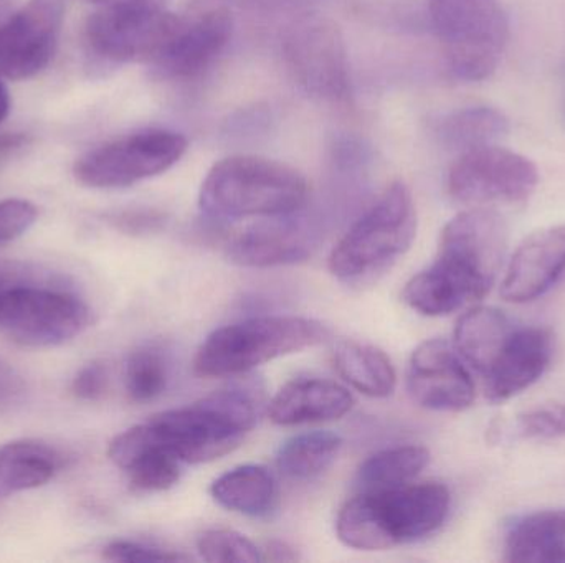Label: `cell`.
Returning a JSON list of instances; mask_svg holds the SVG:
<instances>
[{"instance_id": "obj_3", "label": "cell", "mask_w": 565, "mask_h": 563, "mask_svg": "<svg viewBox=\"0 0 565 563\" xmlns=\"http://www.w3.org/2000/svg\"><path fill=\"white\" fill-rule=\"evenodd\" d=\"M308 182L295 169L257 155H232L209 171L199 207L215 221L280 217L302 210Z\"/></svg>"}, {"instance_id": "obj_9", "label": "cell", "mask_w": 565, "mask_h": 563, "mask_svg": "<svg viewBox=\"0 0 565 563\" xmlns=\"http://www.w3.org/2000/svg\"><path fill=\"white\" fill-rule=\"evenodd\" d=\"M92 323V310L82 297L35 274L0 293V333L22 347L62 346Z\"/></svg>"}, {"instance_id": "obj_10", "label": "cell", "mask_w": 565, "mask_h": 563, "mask_svg": "<svg viewBox=\"0 0 565 563\" xmlns=\"http://www.w3.org/2000/svg\"><path fill=\"white\" fill-rule=\"evenodd\" d=\"M188 151V139L161 128L141 129L105 142L76 159L73 175L89 188H125L164 174Z\"/></svg>"}, {"instance_id": "obj_32", "label": "cell", "mask_w": 565, "mask_h": 563, "mask_svg": "<svg viewBox=\"0 0 565 563\" xmlns=\"http://www.w3.org/2000/svg\"><path fill=\"white\" fill-rule=\"evenodd\" d=\"M39 220V208L25 198L0 201V247L25 235Z\"/></svg>"}, {"instance_id": "obj_37", "label": "cell", "mask_w": 565, "mask_h": 563, "mask_svg": "<svg viewBox=\"0 0 565 563\" xmlns=\"http://www.w3.org/2000/svg\"><path fill=\"white\" fill-rule=\"evenodd\" d=\"M264 559L271 562H295L298 561V555L286 542L274 541L264 549Z\"/></svg>"}, {"instance_id": "obj_23", "label": "cell", "mask_w": 565, "mask_h": 563, "mask_svg": "<svg viewBox=\"0 0 565 563\" xmlns=\"http://www.w3.org/2000/svg\"><path fill=\"white\" fill-rule=\"evenodd\" d=\"M513 329L514 324L503 311L490 306L473 307L458 320L454 346L465 364L484 376Z\"/></svg>"}, {"instance_id": "obj_17", "label": "cell", "mask_w": 565, "mask_h": 563, "mask_svg": "<svg viewBox=\"0 0 565 563\" xmlns=\"http://www.w3.org/2000/svg\"><path fill=\"white\" fill-rule=\"evenodd\" d=\"M553 356L554 337L550 329L514 327L483 376L487 399L503 403L530 389L550 369Z\"/></svg>"}, {"instance_id": "obj_20", "label": "cell", "mask_w": 565, "mask_h": 563, "mask_svg": "<svg viewBox=\"0 0 565 563\" xmlns=\"http://www.w3.org/2000/svg\"><path fill=\"white\" fill-rule=\"evenodd\" d=\"M352 407L354 397L332 380L296 379L278 390L268 415L275 425H306L342 419Z\"/></svg>"}, {"instance_id": "obj_33", "label": "cell", "mask_w": 565, "mask_h": 563, "mask_svg": "<svg viewBox=\"0 0 565 563\" xmlns=\"http://www.w3.org/2000/svg\"><path fill=\"white\" fill-rule=\"evenodd\" d=\"M103 559L109 562H188L189 557L179 552L168 551L158 545L136 541H113L103 548Z\"/></svg>"}, {"instance_id": "obj_4", "label": "cell", "mask_w": 565, "mask_h": 563, "mask_svg": "<svg viewBox=\"0 0 565 563\" xmlns=\"http://www.w3.org/2000/svg\"><path fill=\"white\" fill-rule=\"evenodd\" d=\"M260 399L247 386H231L184 409L149 420L156 440L182 465L214 462L234 452L254 430Z\"/></svg>"}, {"instance_id": "obj_8", "label": "cell", "mask_w": 565, "mask_h": 563, "mask_svg": "<svg viewBox=\"0 0 565 563\" xmlns=\"http://www.w3.org/2000/svg\"><path fill=\"white\" fill-rule=\"evenodd\" d=\"M428 15L451 76L481 82L497 72L510 39L500 0H428Z\"/></svg>"}, {"instance_id": "obj_2", "label": "cell", "mask_w": 565, "mask_h": 563, "mask_svg": "<svg viewBox=\"0 0 565 563\" xmlns=\"http://www.w3.org/2000/svg\"><path fill=\"white\" fill-rule=\"evenodd\" d=\"M450 491L428 481L384 491H361L338 515L339 541L355 551H387L434 534L447 521Z\"/></svg>"}, {"instance_id": "obj_7", "label": "cell", "mask_w": 565, "mask_h": 563, "mask_svg": "<svg viewBox=\"0 0 565 563\" xmlns=\"http://www.w3.org/2000/svg\"><path fill=\"white\" fill-rule=\"evenodd\" d=\"M181 23V17L166 12L158 0L99 3L83 30L88 68H115L125 63L152 66L164 55Z\"/></svg>"}, {"instance_id": "obj_39", "label": "cell", "mask_w": 565, "mask_h": 563, "mask_svg": "<svg viewBox=\"0 0 565 563\" xmlns=\"http://www.w3.org/2000/svg\"><path fill=\"white\" fill-rule=\"evenodd\" d=\"M10 112V95L7 86L3 85L2 78H0V124L6 121L7 116Z\"/></svg>"}, {"instance_id": "obj_16", "label": "cell", "mask_w": 565, "mask_h": 563, "mask_svg": "<svg viewBox=\"0 0 565 563\" xmlns=\"http://www.w3.org/2000/svg\"><path fill=\"white\" fill-rule=\"evenodd\" d=\"M234 19L225 7L204 10L181 26L164 55L152 65L156 75L168 79H194L204 75L227 48Z\"/></svg>"}, {"instance_id": "obj_30", "label": "cell", "mask_w": 565, "mask_h": 563, "mask_svg": "<svg viewBox=\"0 0 565 563\" xmlns=\"http://www.w3.org/2000/svg\"><path fill=\"white\" fill-rule=\"evenodd\" d=\"M198 552L211 563H254L265 562L264 551L241 532L228 529H211L198 539Z\"/></svg>"}, {"instance_id": "obj_24", "label": "cell", "mask_w": 565, "mask_h": 563, "mask_svg": "<svg viewBox=\"0 0 565 563\" xmlns=\"http://www.w3.org/2000/svg\"><path fill=\"white\" fill-rule=\"evenodd\" d=\"M339 376L358 392L372 399L392 396L397 386V372L387 354L359 340H339L332 353Z\"/></svg>"}, {"instance_id": "obj_11", "label": "cell", "mask_w": 565, "mask_h": 563, "mask_svg": "<svg viewBox=\"0 0 565 563\" xmlns=\"http://www.w3.org/2000/svg\"><path fill=\"white\" fill-rule=\"evenodd\" d=\"M282 58L306 95L329 105L351 101L348 50L332 20L316 13L299 17L282 35Z\"/></svg>"}, {"instance_id": "obj_40", "label": "cell", "mask_w": 565, "mask_h": 563, "mask_svg": "<svg viewBox=\"0 0 565 563\" xmlns=\"http://www.w3.org/2000/svg\"><path fill=\"white\" fill-rule=\"evenodd\" d=\"M92 2L106 3V2H113V0H92Z\"/></svg>"}, {"instance_id": "obj_12", "label": "cell", "mask_w": 565, "mask_h": 563, "mask_svg": "<svg viewBox=\"0 0 565 563\" xmlns=\"http://www.w3.org/2000/svg\"><path fill=\"white\" fill-rule=\"evenodd\" d=\"M537 184L540 172L531 159L497 144L461 152L447 182L450 197L470 207L523 204Z\"/></svg>"}, {"instance_id": "obj_18", "label": "cell", "mask_w": 565, "mask_h": 563, "mask_svg": "<svg viewBox=\"0 0 565 563\" xmlns=\"http://www.w3.org/2000/svg\"><path fill=\"white\" fill-rule=\"evenodd\" d=\"M565 278V225L544 228L514 251L501 283L508 303H531Z\"/></svg>"}, {"instance_id": "obj_5", "label": "cell", "mask_w": 565, "mask_h": 563, "mask_svg": "<svg viewBox=\"0 0 565 563\" xmlns=\"http://www.w3.org/2000/svg\"><path fill=\"white\" fill-rule=\"evenodd\" d=\"M415 235L414 197L407 185L394 182L338 241L329 271L345 284L367 283L411 250Z\"/></svg>"}, {"instance_id": "obj_19", "label": "cell", "mask_w": 565, "mask_h": 563, "mask_svg": "<svg viewBox=\"0 0 565 563\" xmlns=\"http://www.w3.org/2000/svg\"><path fill=\"white\" fill-rule=\"evenodd\" d=\"M108 456L138 492L166 491L181 478L182 463L156 440L148 422L119 433L109 443Z\"/></svg>"}, {"instance_id": "obj_13", "label": "cell", "mask_w": 565, "mask_h": 563, "mask_svg": "<svg viewBox=\"0 0 565 563\" xmlns=\"http://www.w3.org/2000/svg\"><path fill=\"white\" fill-rule=\"evenodd\" d=\"M66 0H29L0 22V78L29 79L55 56Z\"/></svg>"}, {"instance_id": "obj_14", "label": "cell", "mask_w": 565, "mask_h": 563, "mask_svg": "<svg viewBox=\"0 0 565 563\" xmlns=\"http://www.w3.org/2000/svg\"><path fill=\"white\" fill-rule=\"evenodd\" d=\"M412 399L434 412H463L475 402V382L455 346L444 339L422 343L407 370Z\"/></svg>"}, {"instance_id": "obj_36", "label": "cell", "mask_w": 565, "mask_h": 563, "mask_svg": "<svg viewBox=\"0 0 565 563\" xmlns=\"http://www.w3.org/2000/svg\"><path fill=\"white\" fill-rule=\"evenodd\" d=\"M26 387L25 379L20 376L19 370L13 369L7 360L0 357V413L10 412L25 402Z\"/></svg>"}, {"instance_id": "obj_28", "label": "cell", "mask_w": 565, "mask_h": 563, "mask_svg": "<svg viewBox=\"0 0 565 563\" xmlns=\"http://www.w3.org/2000/svg\"><path fill=\"white\" fill-rule=\"evenodd\" d=\"M341 448V436L335 433L311 432L292 436L278 452V472L299 481L316 478L335 462Z\"/></svg>"}, {"instance_id": "obj_34", "label": "cell", "mask_w": 565, "mask_h": 563, "mask_svg": "<svg viewBox=\"0 0 565 563\" xmlns=\"http://www.w3.org/2000/svg\"><path fill=\"white\" fill-rule=\"evenodd\" d=\"M108 383V367L95 360L76 372L75 379L72 380V393L83 402H96L105 396Z\"/></svg>"}, {"instance_id": "obj_15", "label": "cell", "mask_w": 565, "mask_h": 563, "mask_svg": "<svg viewBox=\"0 0 565 563\" xmlns=\"http://www.w3.org/2000/svg\"><path fill=\"white\" fill-rule=\"evenodd\" d=\"M319 231L301 210L267 217L232 238L227 257L244 268L285 267L305 261L318 248Z\"/></svg>"}, {"instance_id": "obj_26", "label": "cell", "mask_w": 565, "mask_h": 563, "mask_svg": "<svg viewBox=\"0 0 565 563\" xmlns=\"http://www.w3.org/2000/svg\"><path fill=\"white\" fill-rule=\"evenodd\" d=\"M510 129L503 112L490 106H471L444 116L435 126L438 139L450 151L461 152L494 144Z\"/></svg>"}, {"instance_id": "obj_31", "label": "cell", "mask_w": 565, "mask_h": 563, "mask_svg": "<svg viewBox=\"0 0 565 563\" xmlns=\"http://www.w3.org/2000/svg\"><path fill=\"white\" fill-rule=\"evenodd\" d=\"M518 432L526 439H557L565 436V405L551 403L527 410L518 416Z\"/></svg>"}, {"instance_id": "obj_25", "label": "cell", "mask_w": 565, "mask_h": 563, "mask_svg": "<svg viewBox=\"0 0 565 563\" xmlns=\"http://www.w3.org/2000/svg\"><path fill=\"white\" fill-rule=\"evenodd\" d=\"M218 506L238 515L262 518L275 508L277 481L274 473L260 465H244L222 475L211 486Z\"/></svg>"}, {"instance_id": "obj_22", "label": "cell", "mask_w": 565, "mask_h": 563, "mask_svg": "<svg viewBox=\"0 0 565 563\" xmlns=\"http://www.w3.org/2000/svg\"><path fill=\"white\" fill-rule=\"evenodd\" d=\"M510 562L565 563V509L523 516L504 539Z\"/></svg>"}, {"instance_id": "obj_21", "label": "cell", "mask_w": 565, "mask_h": 563, "mask_svg": "<svg viewBox=\"0 0 565 563\" xmlns=\"http://www.w3.org/2000/svg\"><path fill=\"white\" fill-rule=\"evenodd\" d=\"M65 463L60 450L40 440H13L0 446V502L49 485Z\"/></svg>"}, {"instance_id": "obj_27", "label": "cell", "mask_w": 565, "mask_h": 563, "mask_svg": "<svg viewBox=\"0 0 565 563\" xmlns=\"http://www.w3.org/2000/svg\"><path fill=\"white\" fill-rule=\"evenodd\" d=\"M430 463V452L424 446H395L375 453L362 463L358 472L361 491H384L414 481Z\"/></svg>"}, {"instance_id": "obj_38", "label": "cell", "mask_w": 565, "mask_h": 563, "mask_svg": "<svg viewBox=\"0 0 565 563\" xmlns=\"http://www.w3.org/2000/svg\"><path fill=\"white\" fill-rule=\"evenodd\" d=\"M26 136L17 134V132H2L0 134V158H6V155L13 154V152L20 151V149L25 148Z\"/></svg>"}, {"instance_id": "obj_35", "label": "cell", "mask_w": 565, "mask_h": 563, "mask_svg": "<svg viewBox=\"0 0 565 563\" xmlns=\"http://www.w3.org/2000/svg\"><path fill=\"white\" fill-rule=\"evenodd\" d=\"M106 221L125 234L142 235L159 230L166 224V215L158 210L136 208V210L113 212L106 215Z\"/></svg>"}, {"instance_id": "obj_6", "label": "cell", "mask_w": 565, "mask_h": 563, "mask_svg": "<svg viewBox=\"0 0 565 563\" xmlns=\"http://www.w3.org/2000/svg\"><path fill=\"white\" fill-rule=\"evenodd\" d=\"M329 329L299 316H262L215 329L195 356L201 377H234L324 343Z\"/></svg>"}, {"instance_id": "obj_29", "label": "cell", "mask_w": 565, "mask_h": 563, "mask_svg": "<svg viewBox=\"0 0 565 563\" xmlns=\"http://www.w3.org/2000/svg\"><path fill=\"white\" fill-rule=\"evenodd\" d=\"M169 362L161 347L142 346L129 354L125 366V387L129 399L148 403L168 389Z\"/></svg>"}, {"instance_id": "obj_1", "label": "cell", "mask_w": 565, "mask_h": 563, "mask_svg": "<svg viewBox=\"0 0 565 563\" xmlns=\"http://www.w3.org/2000/svg\"><path fill=\"white\" fill-rule=\"evenodd\" d=\"M508 227L497 210L473 207L441 231L437 258L405 284L402 300L424 316H447L490 293L503 268Z\"/></svg>"}]
</instances>
